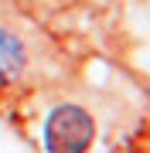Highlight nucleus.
I'll use <instances>...</instances> for the list:
<instances>
[{"label": "nucleus", "mask_w": 150, "mask_h": 153, "mask_svg": "<svg viewBox=\"0 0 150 153\" xmlns=\"http://www.w3.org/2000/svg\"><path fill=\"white\" fill-rule=\"evenodd\" d=\"M24 65H28V51H24V41L17 38L14 31L0 27V92L10 88L17 78H21Z\"/></svg>", "instance_id": "f03ea898"}, {"label": "nucleus", "mask_w": 150, "mask_h": 153, "mask_svg": "<svg viewBox=\"0 0 150 153\" xmlns=\"http://www.w3.org/2000/svg\"><path fill=\"white\" fill-rule=\"evenodd\" d=\"M92 140H96V119L82 105L61 102L45 116V126H41L45 153H89Z\"/></svg>", "instance_id": "f257e3e1"}]
</instances>
